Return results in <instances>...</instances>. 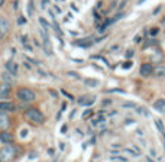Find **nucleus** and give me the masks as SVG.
Listing matches in <instances>:
<instances>
[{
  "instance_id": "f257e3e1",
  "label": "nucleus",
  "mask_w": 165,
  "mask_h": 162,
  "mask_svg": "<svg viewBox=\"0 0 165 162\" xmlns=\"http://www.w3.org/2000/svg\"><path fill=\"white\" fill-rule=\"evenodd\" d=\"M25 117L33 124H42L45 122V116L39 109H26Z\"/></svg>"
},
{
  "instance_id": "f03ea898",
  "label": "nucleus",
  "mask_w": 165,
  "mask_h": 162,
  "mask_svg": "<svg viewBox=\"0 0 165 162\" xmlns=\"http://www.w3.org/2000/svg\"><path fill=\"white\" fill-rule=\"evenodd\" d=\"M17 155V149L13 145H6L0 149V162H12Z\"/></svg>"
},
{
  "instance_id": "7ed1b4c3",
  "label": "nucleus",
  "mask_w": 165,
  "mask_h": 162,
  "mask_svg": "<svg viewBox=\"0 0 165 162\" xmlns=\"http://www.w3.org/2000/svg\"><path fill=\"white\" fill-rule=\"evenodd\" d=\"M16 96H17V98H19L20 101H23V103H31V101H33V100L36 98L35 91L31 88H28V87H20V88L16 91Z\"/></svg>"
},
{
  "instance_id": "20e7f679",
  "label": "nucleus",
  "mask_w": 165,
  "mask_h": 162,
  "mask_svg": "<svg viewBox=\"0 0 165 162\" xmlns=\"http://www.w3.org/2000/svg\"><path fill=\"white\" fill-rule=\"evenodd\" d=\"M12 29V25L6 17H0V39L6 38Z\"/></svg>"
},
{
  "instance_id": "39448f33",
  "label": "nucleus",
  "mask_w": 165,
  "mask_h": 162,
  "mask_svg": "<svg viewBox=\"0 0 165 162\" xmlns=\"http://www.w3.org/2000/svg\"><path fill=\"white\" fill-rule=\"evenodd\" d=\"M10 82H0V100H4V98H8L10 96Z\"/></svg>"
},
{
  "instance_id": "423d86ee",
  "label": "nucleus",
  "mask_w": 165,
  "mask_h": 162,
  "mask_svg": "<svg viewBox=\"0 0 165 162\" xmlns=\"http://www.w3.org/2000/svg\"><path fill=\"white\" fill-rule=\"evenodd\" d=\"M10 128V117H9L6 112L0 110V130H8Z\"/></svg>"
},
{
  "instance_id": "0eeeda50",
  "label": "nucleus",
  "mask_w": 165,
  "mask_h": 162,
  "mask_svg": "<svg viewBox=\"0 0 165 162\" xmlns=\"http://www.w3.org/2000/svg\"><path fill=\"white\" fill-rule=\"evenodd\" d=\"M94 101H96V96H91V94H87V96L77 98V103L80 106H91Z\"/></svg>"
},
{
  "instance_id": "6e6552de",
  "label": "nucleus",
  "mask_w": 165,
  "mask_h": 162,
  "mask_svg": "<svg viewBox=\"0 0 165 162\" xmlns=\"http://www.w3.org/2000/svg\"><path fill=\"white\" fill-rule=\"evenodd\" d=\"M0 140H2L4 145H12V143H13V135L6 132V130H2V132H0Z\"/></svg>"
},
{
  "instance_id": "1a4fd4ad",
  "label": "nucleus",
  "mask_w": 165,
  "mask_h": 162,
  "mask_svg": "<svg viewBox=\"0 0 165 162\" xmlns=\"http://www.w3.org/2000/svg\"><path fill=\"white\" fill-rule=\"evenodd\" d=\"M152 73H154V67H152V64H142L140 65L139 74L142 77H149Z\"/></svg>"
},
{
  "instance_id": "9d476101",
  "label": "nucleus",
  "mask_w": 165,
  "mask_h": 162,
  "mask_svg": "<svg viewBox=\"0 0 165 162\" xmlns=\"http://www.w3.org/2000/svg\"><path fill=\"white\" fill-rule=\"evenodd\" d=\"M17 107L12 101H0V110L2 112H15Z\"/></svg>"
},
{
  "instance_id": "9b49d317",
  "label": "nucleus",
  "mask_w": 165,
  "mask_h": 162,
  "mask_svg": "<svg viewBox=\"0 0 165 162\" xmlns=\"http://www.w3.org/2000/svg\"><path fill=\"white\" fill-rule=\"evenodd\" d=\"M4 67H6L8 73H9V74H12V75H16L17 71H19V67H17V64L15 62V61H12V59H10V61H8Z\"/></svg>"
},
{
  "instance_id": "f8f14e48",
  "label": "nucleus",
  "mask_w": 165,
  "mask_h": 162,
  "mask_svg": "<svg viewBox=\"0 0 165 162\" xmlns=\"http://www.w3.org/2000/svg\"><path fill=\"white\" fill-rule=\"evenodd\" d=\"M154 109H155L157 112H159V113L165 114V98H159V100H157V101L154 103Z\"/></svg>"
},
{
  "instance_id": "ddd939ff",
  "label": "nucleus",
  "mask_w": 165,
  "mask_h": 162,
  "mask_svg": "<svg viewBox=\"0 0 165 162\" xmlns=\"http://www.w3.org/2000/svg\"><path fill=\"white\" fill-rule=\"evenodd\" d=\"M154 75L158 77V78H164L165 77V65H159V67H155L154 68Z\"/></svg>"
},
{
  "instance_id": "4468645a",
  "label": "nucleus",
  "mask_w": 165,
  "mask_h": 162,
  "mask_svg": "<svg viewBox=\"0 0 165 162\" xmlns=\"http://www.w3.org/2000/svg\"><path fill=\"white\" fill-rule=\"evenodd\" d=\"M101 124H106V117H99V119H93V126L97 128Z\"/></svg>"
},
{
  "instance_id": "2eb2a0df",
  "label": "nucleus",
  "mask_w": 165,
  "mask_h": 162,
  "mask_svg": "<svg viewBox=\"0 0 165 162\" xmlns=\"http://www.w3.org/2000/svg\"><path fill=\"white\" fill-rule=\"evenodd\" d=\"M84 82H86L88 87H97V86H99V80H93V78H86Z\"/></svg>"
},
{
  "instance_id": "dca6fc26",
  "label": "nucleus",
  "mask_w": 165,
  "mask_h": 162,
  "mask_svg": "<svg viewBox=\"0 0 165 162\" xmlns=\"http://www.w3.org/2000/svg\"><path fill=\"white\" fill-rule=\"evenodd\" d=\"M39 23H41V25H42V28H44V29H46V31H48V29L51 28V25L48 23V22H46V20L44 19V17H39Z\"/></svg>"
},
{
  "instance_id": "f3484780",
  "label": "nucleus",
  "mask_w": 165,
  "mask_h": 162,
  "mask_svg": "<svg viewBox=\"0 0 165 162\" xmlns=\"http://www.w3.org/2000/svg\"><path fill=\"white\" fill-rule=\"evenodd\" d=\"M155 123H157V126H158V129H159V132L165 135V129H164V124H162V122L159 120V119H157V120H155Z\"/></svg>"
},
{
  "instance_id": "a211bd4d",
  "label": "nucleus",
  "mask_w": 165,
  "mask_h": 162,
  "mask_svg": "<svg viewBox=\"0 0 165 162\" xmlns=\"http://www.w3.org/2000/svg\"><path fill=\"white\" fill-rule=\"evenodd\" d=\"M90 116H93V110H91V109H87V110L82 113V119L86 120V119H88Z\"/></svg>"
},
{
  "instance_id": "6ab92c4d",
  "label": "nucleus",
  "mask_w": 165,
  "mask_h": 162,
  "mask_svg": "<svg viewBox=\"0 0 165 162\" xmlns=\"http://www.w3.org/2000/svg\"><path fill=\"white\" fill-rule=\"evenodd\" d=\"M138 113H139V114H143V116H149L148 110H146V109H143V107H140V109H138Z\"/></svg>"
},
{
  "instance_id": "aec40b11",
  "label": "nucleus",
  "mask_w": 165,
  "mask_h": 162,
  "mask_svg": "<svg viewBox=\"0 0 165 162\" xmlns=\"http://www.w3.org/2000/svg\"><path fill=\"white\" fill-rule=\"evenodd\" d=\"M132 65H133V62H132V61H128V62H124V64L122 65V67H123L124 70H128V68L130 70V68H132Z\"/></svg>"
},
{
  "instance_id": "412c9836",
  "label": "nucleus",
  "mask_w": 165,
  "mask_h": 162,
  "mask_svg": "<svg viewBox=\"0 0 165 162\" xmlns=\"http://www.w3.org/2000/svg\"><path fill=\"white\" fill-rule=\"evenodd\" d=\"M28 10H29V15H32V12H33V0L29 2V8H28Z\"/></svg>"
},
{
  "instance_id": "4be33fe9",
  "label": "nucleus",
  "mask_w": 165,
  "mask_h": 162,
  "mask_svg": "<svg viewBox=\"0 0 165 162\" xmlns=\"http://www.w3.org/2000/svg\"><path fill=\"white\" fill-rule=\"evenodd\" d=\"M17 23H19V25H23V23H26V17L20 16V17H19V19H17Z\"/></svg>"
},
{
  "instance_id": "5701e85b",
  "label": "nucleus",
  "mask_w": 165,
  "mask_h": 162,
  "mask_svg": "<svg viewBox=\"0 0 165 162\" xmlns=\"http://www.w3.org/2000/svg\"><path fill=\"white\" fill-rule=\"evenodd\" d=\"M67 75H68V77H73V78H78V74L71 73V71H70V73H67Z\"/></svg>"
},
{
  "instance_id": "b1692460",
  "label": "nucleus",
  "mask_w": 165,
  "mask_h": 162,
  "mask_svg": "<svg viewBox=\"0 0 165 162\" xmlns=\"http://www.w3.org/2000/svg\"><path fill=\"white\" fill-rule=\"evenodd\" d=\"M61 93H62V94H65V97H67V98H70V100H74V97H73V96H71V94H68V93H65V91H64V90H62V91H61Z\"/></svg>"
},
{
  "instance_id": "393cba45",
  "label": "nucleus",
  "mask_w": 165,
  "mask_h": 162,
  "mask_svg": "<svg viewBox=\"0 0 165 162\" xmlns=\"http://www.w3.org/2000/svg\"><path fill=\"white\" fill-rule=\"evenodd\" d=\"M123 107H126V109H129V107H135V103H124Z\"/></svg>"
},
{
  "instance_id": "a878e982",
  "label": "nucleus",
  "mask_w": 165,
  "mask_h": 162,
  "mask_svg": "<svg viewBox=\"0 0 165 162\" xmlns=\"http://www.w3.org/2000/svg\"><path fill=\"white\" fill-rule=\"evenodd\" d=\"M126 2H128V0H122V2H120V4H119V9H123L124 4H126Z\"/></svg>"
},
{
  "instance_id": "bb28decb",
  "label": "nucleus",
  "mask_w": 165,
  "mask_h": 162,
  "mask_svg": "<svg viewBox=\"0 0 165 162\" xmlns=\"http://www.w3.org/2000/svg\"><path fill=\"white\" fill-rule=\"evenodd\" d=\"M110 93H124V91L120 88H116V90H110Z\"/></svg>"
},
{
  "instance_id": "cd10ccee",
  "label": "nucleus",
  "mask_w": 165,
  "mask_h": 162,
  "mask_svg": "<svg viewBox=\"0 0 165 162\" xmlns=\"http://www.w3.org/2000/svg\"><path fill=\"white\" fill-rule=\"evenodd\" d=\"M157 33H158V29H157V28L151 29V36H152V35H157Z\"/></svg>"
},
{
  "instance_id": "c85d7f7f",
  "label": "nucleus",
  "mask_w": 165,
  "mask_h": 162,
  "mask_svg": "<svg viewBox=\"0 0 165 162\" xmlns=\"http://www.w3.org/2000/svg\"><path fill=\"white\" fill-rule=\"evenodd\" d=\"M48 2H50V0H42V6H41V8L42 9L46 8V3H48Z\"/></svg>"
},
{
  "instance_id": "c756f323",
  "label": "nucleus",
  "mask_w": 165,
  "mask_h": 162,
  "mask_svg": "<svg viewBox=\"0 0 165 162\" xmlns=\"http://www.w3.org/2000/svg\"><path fill=\"white\" fill-rule=\"evenodd\" d=\"M133 55V51H128V52H126V57L128 58H130Z\"/></svg>"
},
{
  "instance_id": "7c9ffc66",
  "label": "nucleus",
  "mask_w": 165,
  "mask_h": 162,
  "mask_svg": "<svg viewBox=\"0 0 165 162\" xmlns=\"http://www.w3.org/2000/svg\"><path fill=\"white\" fill-rule=\"evenodd\" d=\"M20 135H22V138H23V136H26V135H28V130H26V129H23V130H22V132H20Z\"/></svg>"
},
{
  "instance_id": "2f4dec72",
  "label": "nucleus",
  "mask_w": 165,
  "mask_h": 162,
  "mask_svg": "<svg viewBox=\"0 0 165 162\" xmlns=\"http://www.w3.org/2000/svg\"><path fill=\"white\" fill-rule=\"evenodd\" d=\"M3 78L6 80V82H9V75H8V74H6V73L3 74Z\"/></svg>"
},
{
  "instance_id": "473e14b6",
  "label": "nucleus",
  "mask_w": 165,
  "mask_h": 162,
  "mask_svg": "<svg viewBox=\"0 0 165 162\" xmlns=\"http://www.w3.org/2000/svg\"><path fill=\"white\" fill-rule=\"evenodd\" d=\"M159 10H161V6H158V8L155 9V10H154V15H157L158 12H159Z\"/></svg>"
},
{
  "instance_id": "72a5a7b5",
  "label": "nucleus",
  "mask_w": 165,
  "mask_h": 162,
  "mask_svg": "<svg viewBox=\"0 0 165 162\" xmlns=\"http://www.w3.org/2000/svg\"><path fill=\"white\" fill-rule=\"evenodd\" d=\"M50 93H51V94H52V96H54V97H57V93H55L54 90H50Z\"/></svg>"
},
{
  "instance_id": "f704fd0d",
  "label": "nucleus",
  "mask_w": 165,
  "mask_h": 162,
  "mask_svg": "<svg viewBox=\"0 0 165 162\" xmlns=\"http://www.w3.org/2000/svg\"><path fill=\"white\" fill-rule=\"evenodd\" d=\"M61 132H62V133H65V132H67V124H64V126H62V130H61Z\"/></svg>"
},
{
  "instance_id": "c9c22d12",
  "label": "nucleus",
  "mask_w": 165,
  "mask_h": 162,
  "mask_svg": "<svg viewBox=\"0 0 165 162\" xmlns=\"http://www.w3.org/2000/svg\"><path fill=\"white\" fill-rule=\"evenodd\" d=\"M48 154H50V155H54V149H52V148H50V149H48Z\"/></svg>"
},
{
  "instance_id": "e433bc0d",
  "label": "nucleus",
  "mask_w": 165,
  "mask_h": 162,
  "mask_svg": "<svg viewBox=\"0 0 165 162\" xmlns=\"http://www.w3.org/2000/svg\"><path fill=\"white\" fill-rule=\"evenodd\" d=\"M65 109H67V104H65V103H64V104H62V107H61V112H64Z\"/></svg>"
},
{
  "instance_id": "4c0bfd02",
  "label": "nucleus",
  "mask_w": 165,
  "mask_h": 162,
  "mask_svg": "<svg viewBox=\"0 0 165 162\" xmlns=\"http://www.w3.org/2000/svg\"><path fill=\"white\" fill-rule=\"evenodd\" d=\"M35 156H36V154H35V152H31V155H29V158H35Z\"/></svg>"
},
{
  "instance_id": "58836bf2",
  "label": "nucleus",
  "mask_w": 165,
  "mask_h": 162,
  "mask_svg": "<svg viewBox=\"0 0 165 162\" xmlns=\"http://www.w3.org/2000/svg\"><path fill=\"white\" fill-rule=\"evenodd\" d=\"M140 40H142V38H140V36H136V39H135V42H140Z\"/></svg>"
},
{
  "instance_id": "ea45409f",
  "label": "nucleus",
  "mask_w": 165,
  "mask_h": 162,
  "mask_svg": "<svg viewBox=\"0 0 165 162\" xmlns=\"http://www.w3.org/2000/svg\"><path fill=\"white\" fill-rule=\"evenodd\" d=\"M161 23H162V25H164V26H165V16L162 17V20H161Z\"/></svg>"
},
{
  "instance_id": "a19ab883",
  "label": "nucleus",
  "mask_w": 165,
  "mask_h": 162,
  "mask_svg": "<svg viewBox=\"0 0 165 162\" xmlns=\"http://www.w3.org/2000/svg\"><path fill=\"white\" fill-rule=\"evenodd\" d=\"M3 4H4V0H0V8H2Z\"/></svg>"
},
{
  "instance_id": "79ce46f5",
  "label": "nucleus",
  "mask_w": 165,
  "mask_h": 162,
  "mask_svg": "<svg viewBox=\"0 0 165 162\" xmlns=\"http://www.w3.org/2000/svg\"><path fill=\"white\" fill-rule=\"evenodd\" d=\"M146 162H154V161H151V159H149V158H148V159H146Z\"/></svg>"
}]
</instances>
